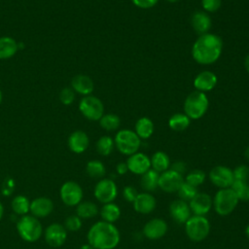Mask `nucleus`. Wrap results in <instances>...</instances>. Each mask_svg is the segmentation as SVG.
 I'll use <instances>...</instances> for the list:
<instances>
[{"label":"nucleus","instance_id":"f257e3e1","mask_svg":"<svg viewBox=\"0 0 249 249\" xmlns=\"http://www.w3.org/2000/svg\"><path fill=\"white\" fill-rule=\"evenodd\" d=\"M223 41L212 33L199 35L192 47V56L199 64L209 65L218 60L222 53Z\"/></svg>","mask_w":249,"mask_h":249},{"label":"nucleus","instance_id":"f03ea898","mask_svg":"<svg viewBox=\"0 0 249 249\" xmlns=\"http://www.w3.org/2000/svg\"><path fill=\"white\" fill-rule=\"evenodd\" d=\"M87 239L94 249H114L120 243L121 233L114 224L101 220L89 228Z\"/></svg>","mask_w":249,"mask_h":249},{"label":"nucleus","instance_id":"7ed1b4c3","mask_svg":"<svg viewBox=\"0 0 249 249\" xmlns=\"http://www.w3.org/2000/svg\"><path fill=\"white\" fill-rule=\"evenodd\" d=\"M17 231L26 242H35L43 234V227L38 218L32 215H23L17 222Z\"/></svg>","mask_w":249,"mask_h":249},{"label":"nucleus","instance_id":"20e7f679","mask_svg":"<svg viewBox=\"0 0 249 249\" xmlns=\"http://www.w3.org/2000/svg\"><path fill=\"white\" fill-rule=\"evenodd\" d=\"M213 208L220 216H228L231 214L238 204V198L231 188L219 189L214 195Z\"/></svg>","mask_w":249,"mask_h":249},{"label":"nucleus","instance_id":"39448f33","mask_svg":"<svg viewBox=\"0 0 249 249\" xmlns=\"http://www.w3.org/2000/svg\"><path fill=\"white\" fill-rule=\"evenodd\" d=\"M208 98L205 92L195 90L191 92L184 102V113L191 120L201 118L208 109Z\"/></svg>","mask_w":249,"mask_h":249},{"label":"nucleus","instance_id":"423d86ee","mask_svg":"<svg viewBox=\"0 0 249 249\" xmlns=\"http://www.w3.org/2000/svg\"><path fill=\"white\" fill-rule=\"evenodd\" d=\"M184 225L188 238L194 242L203 241L210 232V222L205 216L193 215Z\"/></svg>","mask_w":249,"mask_h":249},{"label":"nucleus","instance_id":"0eeeda50","mask_svg":"<svg viewBox=\"0 0 249 249\" xmlns=\"http://www.w3.org/2000/svg\"><path fill=\"white\" fill-rule=\"evenodd\" d=\"M114 142L118 151L125 156H130L138 152L141 146V139L135 131L130 129L119 130L115 135Z\"/></svg>","mask_w":249,"mask_h":249},{"label":"nucleus","instance_id":"6e6552de","mask_svg":"<svg viewBox=\"0 0 249 249\" xmlns=\"http://www.w3.org/2000/svg\"><path fill=\"white\" fill-rule=\"evenodd\" d=\"M79 110L82 115L89 121H99L104 115L102 101L94 95L84 96L79 103Z\"/></svg>","mask_w":249,"mask_h":249},{"label":"nucleus","instance_id":"1a4fd4ad","mask_svg":"<svg viewBox=\"0 0 249 249\" xmlns=\"http://www.w3.org/2000/svg\"><path fill=\"white\" fill-rule=\"evenodd\" d=\"M93 195L97 201L102 204L113 202L118 196V187L111 178H102L95 184Z\"/></svg>","mask_w":249,"mask_h":249},{"label":"nucleus","instance_id":"9d476101","mask_svg":"<svg viewBox=\"0 0 249 249\" xmlns=\"http://www.w3.org/2000/svg\"><path fill=\"white\" fill-rule=\"evenodd\" d=\"M61 201L67 206H77L84 196V192L80 184L75 181H66L59 189Z\"/></svg>","mask_w":249,"mask_h":249},{"label":"nucleus","instance_id":"9b49d317","mask_svg":"<svg viewBox=\"0 0 249 249\" xmlns=\"http://www.w3.org/2000/svg\"><path fill=\"white\" fill-rule=\"evenodd\" d=\"M183 182V175L169 168L166 171L160 173L158 188H160L164 193L173 194L177 193Z\"/></svg>","mask_w":249,"mask_h":249},{"label":"nucleus","instance_id":"f8f14e48","mask_svg":"<svg viewBox=\"0 0 249 249\" xmlns=\"http://www.w3.org/2000/svg\"><path fill=\"white\" fill-rule=\"evenodd\" d=\"M210 182L218 189L231 188L233 182L232 169L225 165L214 166L208 174Z\"/></svg>","mask_w":249,"mask_h":249},{"label":"nucleus","instance_id":"ddd939ff","mask_svg":"<svg viewBox=\"0 0 249 249\" xmlns=\"http://www.w3.org/2000/svg\"><path fill=\"white\" fill-rule=\"evenodd\" d=\"M44 237L50 246L60 247L66 241L67 231L63 225L59 223H52L46 228L44 231Z\"/></svg>","mask_w":249,"mask_h":249},{"label":"nucleus","instance_id":"4468645a","mask_svg":"<svg viewBox=\"0 0 249 249\" xmlns=\"http://www.w3.org/2000/svg\"><path fill=\"white\" fill-rule=\"evenodd\" d=\"M167 230V223L163 219L153 218L144 225L142 233L150 240H158L166 234Z\"/></svg>","mask_w":249,"mask_h":249},{"label":"nucleus","instance_id":"2eb2a0df","mask_svg":"<svg viewBox=\"0 0 249 249\" xmlns=\"http://www.w3.org/2000/svg\"><path fill=\"white\" fill-rule=\"evenodd\" d=\"M126 165L128 171L135 175H142L151 169V160L150 158L140 152H136L128 156L126 160Z\"/></svg>","mask_w":249,"mask_h":249},{"label":"nucleus","instance_id":"dca6fc26","mask_svg":"<svg viewBox=\"0 0 249 249\" xmlns=\"http://www.w3.org/2000/svg\"><path fill=\"white\" fill-rule=\"evenodd\" d=\"M189 206L194 215L205 216L213 207L212 197L206 193L198 192L190 201Z\"/></svg>","mask_w":249,"mask_h":249},{"label":"nucleus","instance_id":"f3484780","mask_svg":"<svg viewBox=\"0 0 249 249\" xmlns=\"http://www.w3.org/2000/svg\"><path fill=\"white\" fill-rule=\"evenodd\" d=\"M169 213L173 221L177 224H185L192 216L189 202L182 199H175L169 205Z\"/></svg>","mask_w":249,"mask_h":249},{"label":"nucleus","instance_id":"a211bd4d","mask_svg":"<svg viewBox=\"0 0 249 249\" xmlns=\"http://www.w3.org/2000/svg\"><path fill=\"white\" fill-rule=\"evenodd\" d=\"M54 208L53 200L47 196H39L30 202L31 215L40 219L49 216Z\"/></svg>","mask_w":249,"mask_h":249},{"label":"nucleus","instance_id":"6ab92c4d","mask_svg":"<svg viewBox=\"0 0 249 249\" xmlns=\"http://www.w3.org/2000/svg\"><path fill=\"white\" fill-rule=\"evenodd\" d=\"M133 209L140 214H150L152 213L156 206H157V200L155 196L148 193V192H143L139 193L132 202Z\"/></svg>","mask_w":249,"mask_h":249},{"label":"nucleus","instance_id":"aec40b11","mask_svg":"<svg viewBox=\"0 0 249 249\" xmlns=\"http://www.w3.org/2000/svg\"><path fill=\"white\" fill-rule=\"evenodd\" d=\"M67 144L70 151L75 154H82L89 148V138L85 131L75 130L69 135Z\"/></svg>","mask_w":249,"mask_h":249},{"label":"nucleus","instance_id":"412c9836","mask_svg":"<svg viewBox=\"0 0 249 249\" xmlns=\"http://www.w3.org/2000/svg\"><path fill=\"white\" fill-rule=\"evenodd\" d=\"M217 84V76L208 70L198 73L194 80V87L196 90L205 92L213 89Z\"/></svg>","mask_w":249,"mask_h":249},{"label":"nucleus","instance_id":"4be33fe9","mask_svg":"<svg viewBox=\"0 0 249 249\" xmlns=\"http://www.w3.org/2000/svg\"><path fill=\"white\" fill-rule=\"evenodd\" d=\"M191 23L194 30L198 35L208 33L212 24L209 15L203 11L195 12L191 18Z\"/></svg>","mask_w":249,"mask_h":249},{"label":"nucleus","instance_id":"5701e85b","mask_svg":"<svg viewBox=\"0 0 249 249\" xmlns=\"http://www.w3.org/2000/svg\"><path fill=\"white\" fill-rule=\"evenodd\" d=\"M94 85L92 80L84 74H78L71 80V89L84 96L89 95L93 90Z\"/></svg>","mask_w":249,"mask_h":249},{"label":"nucleus","instance_id":"b1692460","mask_svg":"<svg viewBox=\"0 0 249 249\" xmlns=\"http://www.w3.org/2000/svg\"><path fill=\"white\" fill-rule=\"evenodd\" d=\"M18 51V43L12 37H0V59L13 57Z\"/></svg>","mask_w":249,"mask_h":249},{"label":"nucleus","instance_id":"393cba45","mask_svg":"<svg viewBox=\"0 0 249 249\" xmlns=\"http://www.w3.org/2000/svg\"><path fill=\"white\" fill-rule=\"evenodd\" d=\"M99 214L101 216L102 221L114 224L120 219L122 211L118 204L114 202H109L102 205L101 209L99 210Z\"/></svg>","mask_w":249,"mask_h":249},{"label":"nucleus","instance_id":"a878e982","mask_svg":"<svg viewBox=\"0 0 249 249\" xmlns=\"http://www.w3.org/2000/svg\"><path fill=\"white\" fill-rule=\"evenodd\" d=\"M151 160V168L159 173L166 171L170 168V160L166 153L158 151L153 154Z\"/></svg>","mask_w":249,"mask_h":249},{"label":"nucleus","instance_id":"bb28decb","mask_svg":"<svg viewBox=\"0 0 249 249\" xmlns=\"http://www.w3.org/2000/svg\"><path fill=\"white\" fill-rule=\"evenodd\" d=\"M99 213V209L97 205L89 200H82L76 206V215L79 216L82 220L83 219H91L95 217Z\"/></svg>","mask_w":249,"mask_h":249},{"label":"nucleus","instance_id":"cd10ccee","mask_svg":"<svg viewBox=\"0 0 249 249\" xmlns=\"http://www.w3.org/2000/svg\"><path fill=\"white\" fill-rule=\"evenodd\" d=\"M135 133L140 139H148L154 132V124L151 119L142 117L137 120L135 124Z\"/></svg>","mask_w":249,"mask_h":249},{"label":"nucleus","instance_id":"c85d7f7f","mask_svg":"<svg viewBox=\"0 0 249 249\" xmlns=\"http://www.w3.org/2000/svg\"><path fill=\"white\" fill-rule=\"evenodd\" d=\"M160 173L154 169H149L147 172L141 175L140 185L142 189L148 193L155 191L158 188Z\"/></svg>","mask_w":249,"mask_h":249},{"label":"nucleus","instance_id":"c756f323","mask_svg":"<svg viewBox=\"0 0 249 249\" xmlns=\"http://www.w3.org/2000/svg\"><path fill=\"white\" fill-rule=\"evenodd\" d=\"M30 202L31 201L25 196L18 195L12 199V210L18 215H26L30 210Z\"/></svg>","mask_w":249,"mask_h":249},{"label":"nucleus","instance_id":"7c9ffc66","mask_svg":"<svg viewBox=\"0 0 249 249\" xmlns=\"http://www.w3.org/2000/svg\"><path fill=\"white\" fill-rule=\"evenodd\" d=\"M191 124V119L184 113H176L172 115L168 120V125L175 131H183Z\"/></svg>","mask_w":249,"mask_h":249},{"label":"nucleus","instance_id":"2f4dec72","mask_svg":"<svg viewBox=\"0 0 249 249\" xmlns=\"http://www.w3.org/2000/svg\"><path fill=\"white\" fill-rule=\"evenodd\" d=\"M87 174L93 179H102L105 176L106 168L102 161L98 160H91L86 165Z\"/></svg>","mask_w":249,"mask_h":249},{"label":"nucleus","instance_id":"473e14b6","mask_svg":"<svg viewBox=\"0 0 249 249\" xmlns=\"http://www.w3.org/2000/svg\"><path fill=\"white\" fill-rule=\"evenodd\" d=\"M100 126L107 131L117 130L121 125V119L116 114H104L99 120Z\"/></svg>","mask_w":249,"mask_h":249},{"label":"nucleus","instance_id":"72a5a7b5","mask_svg":"<svg viewBox=\"0 0 249 249\" xmlns=\"http://www.w3.org/2000/svg\"><path fill=\"white\" fill-rule=\"evenodd\" d=\"M115 148L114 139L110 136L103 135L96 142V151L99 155L107 157L109 156Z\"/></svg>","mask_w":249,"mask_h":249},{"label":"nucleus","instance_id":"f704fd0d","mask_svg":"<svg viewBox=\"0 0 249 249\" xmlns=\"http://www.w3.org/2000/svg\"><path fill=\"white\" fill-rule=\"evenodd\" d=\"M231 189L236 195L238 200L249 201V183L245 181L233 180Z\"/></svg>","mask_w":249,"mask_h":249},{"label":"nucleus","instance_id":"c9c22d12","mask_svg":"<svg viewBox=\"0 0 249 249\" xmlns=\"http://www.w3.org/2000/svg\"><path fill=\"white\" fill-rule=\"evenodd\" d=\"M205 179H206V174L203 170L194 169L187 173L186 177L184 178V181L197 188L198 186H200L204 183Z\"/></svg>","mask_w":249,"mask_h":249},{"label":"nucleus","instance_id":"e433bc0d","mask_svg":"<svg viewBox=\"0 0 249 249\" xmlns=\"http://www.w3.org/2000/svg\"><path fill=\"white\" fill-rule=\"evenodd\" d=\"M177 193L180 199L189 202L198 193V190L196 187L184 181L183 184L180 186L179 190L177 191Z\"/></svg>","mask_w":249,"mask_h":249},{"label":"nucleus","instance_id":"4c0bfd02","mask_svg":"<svg viewBox=\"0 0 249 249\" xmlns=\"http://www.w3.org/2000/svg\"><path fill=\"white\" fill-rule=\"evenodd\" d=\"M82 225H83V222H82V219L77 216L76 214L75 215H70L68 216L65 221H64V228L66 229V231H79L81 228H82Z\"/></svg>","mask_w":249,"mask_h":249},{"label":"nucleus","instance_id":"58836bf2","mask_svg":"<svg viewBox=\"0 0 249 249\" xmlns=\"http://www.w3.org/2000/svg\"><path fill=\"white\" fill-rule=\"evenodd\" d=\"M233 179L237 181H245L248 182L249 179V167L245 164L237 165L233 170Z\"/></svg>","mask_w":249,"mask_h":249},{"label":"nucleus","instance_id":"ea45409f","mask_svg":"<svg viewBox=\"0 0 249 249\" xmlns=\"http://www.w3.org/2000/svg\"><path fill=\"white\" fill-rule=\"evenodd\" d=\"M59 100L64 105H71L75 100V91L71 88H64L59 92Z\"/></svg>","mask_w":249,"mask_h":249},{"label":"nucleus","instance_id":"a19ab883","mask_svg":"<svg viewBox=\"0 0 249 249\" xmlns=\"http://www.w3.org/2000/svg\"><path fill=\"white\" fill-rule=\"evenodd\" d=\"M15 187H16L15 180L13 178H11V177H7V178H5V180L2 183L1 193L3 194V196H11L14 193Z\"/></svg>","mask_w":249,"mask_h":249},{"label":"nucleus","instance_id":"79ce46f5","mask_svg":"<svg viewBox=\"0 0 249 249\" xmlns=\"http://www.w3.org/2000/svg\"><path fill=\"white\" fill-rule=\"evenodd\" d=\"M222 0H201V5L204 12L214 13L221 7Z\"/></svg>","mask_w":249,"mask_h":249},{"label":"nucleus","instance_id":"37998d69","mask_svg":"<svg viewBox=\"0 0 249 249\" xmlns=\"http://www.w3.org/2000/svg\"><path fill=\"white\" fill-rule=\"evenodd\" d=\"M138 191L136 190V188H134L133 186L129 185V186H125L123 189V196L124 198L125 201L127 202H133L134 199L136 198L137 195H138Z\"/></svg>","mask_w":249,"mask_h":249},{"label":"nucleus","instance_id":"c03bdc74","mask_svg":"<svg viewBox=\"0 0 249 249\" xmlns=\"http://www.w3.org/2000/svg\"><path fill=\"white\" fill-rule=\"evenodd\" d=\"M131 2L138 8L150 9L154 7L159 2V0H131Z\"/></svg>","mask_w":249,"mask_h":249},{"label":"nucleus","instance_id":"a18cd8bd","mask_svg":"<svg viewBox=\"0 0 249 249\" xmlns=\"http://www.w3.org/2000/svg\"><path fill=\"white\" fill-rule=\"evenodd\" d=\"M170 169H172V170H174V171L183 175L187 170V165L184 161L178 160V161H175L172 164H170Z\"/></svg>","mask_w":249,"mask_h":249},{"label":"nucleus","instance_id":"49530a36","mask_svg":"<svg viewBox=\"0 0 249 249\" xmlns=\"http://www.w3.org/2000/svg\"><path fill=\"white\" fill-rule=\"evenodd\" d=\"M116 171L119 175H124L128 171L126 162H119L116 166Z\"/></svg>","mask_w":249,"mask_h":249},{"label":"nucleus","instance_id":"de8ad7c7","mask_svg":"<svg viewBox=\"0 0 249 249\" xmlns=\"http://www.w3.org/2000/svg\"><path fill=\"white\" fill-rule=\"evenodd\" d=\"M244 66L246 71L249 73V54L245 57V61H244Z\"/></svg>","mask_w":249,"mask_h":249},{"label":"nucleus","instance_id":"09e8293b","mask_svg":"<svg viewBox=\"0 0 249 249\" xmlns=\"http://www.w3.org/2000/svg\"><path fill=\"white\" fill-rule=\"evenodd\" d=\"M79 249H94L90 244H83Z\"/></svg>","mask_w":249,"mask_h":249},{"label":"nucleus","instance_id":"8fccbe9b","mask_svg":"<svg viewBox=\"0 0 249 249\" xmlns=\"http://www.w3.org/2000/svg\"><path fill=\"white\" fill-rule=\"evenodd\" d=\"M3 215H4V206H3L2 202L0 201V221L3 218Z\"/></svg>","mask_w":249,"mask_h":249},{"label":"nucleus","instance_id":"3c124183","mask_svg":"<svg viewBox=\"0 0 249 249\" xmlns=\"http://www.w3.org/2000/svg\"><path fill=\"white\" fill-rule=\"evenodd\" d=\"M244 157L249 160V146L244 151Z\"/></svg>","mask_w":249,"mask_h":249},{"label":"nucleus","instance_id":"603ef678","mask_svg":"<svg viewBox=\"0 0 249 249\" xmlns=\"http://www.w3.org/2000/svg\"><path fill=\"white\" fill-rule=\"evenodd\" d=\"M245 235H246V237L249 239V224L246 226V228H245Z\"/></svg>","mask_w":249,"mask_h":249},{"label":"nucleus","instance_id":"864d4df0","mask_svg":"<svg viewBox=\"0 0 249 249\" xmlns=\"http://www.w3.org/2000/svg\"><path fill=\"white\" fill-rule=\"evenodd\" d=\"M2 98H3V96H2V91H1V89H0V104H1V102H2Z\"/></svg>","mask_w":249,"mask_h":249},{"label":"nucleus","instance_id":"5fc2aeb1","mask_svg":"<svg viewBox=\"0 0 249 249\" xmlns=\"http://www.w3.org/2000/svg\"><path fill=\"white\" fill-rule=\"evenodd\" d=\"M168 2H171V3H173V2H176V1H178V0H167Z\"/></svg>","mask_w":249,"mask_h":249}]
</instances>
